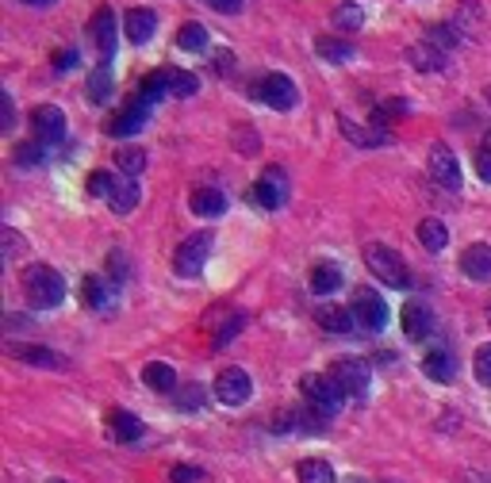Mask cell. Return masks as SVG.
Returning <instances> with one entry per match:
<instances>
[{
	"mask_svg": "<svg viewBox=\"0 0 491 483\" xmlns=\"http://www.w3.org/2000/svg\"><path fill=\"white\" fill-rule=\"evenodd\" d=\"M19 280H23V295H27V303L35 310H51L66 299V280L51 264H27Z\"/></svg>",
	"mask_w": 491,
	"mask_h": 483,
	"instance_id": "1",
	"label": "cell"
},
{
	"mask_svg": "<svg viewBox=\"0 0 491 483\" xmlns=\"http://www.w3.org/2000/svg\"><path fill=\"white\" fill-rule=\"evenodd\" d=\"M300 387H303V399H308V407L319 414V418H334V414L342 410V402H346V391L338 387L331 376L311 372V376L300 380Z\"/></svg>",
	"mask_w": 491,
	"mask_h": 483,
	"instance_id": "2",
	"label": "cell"
},
{
	"mask_svg": "<svg viewBox=\"0 0 491 483\" xmlns=\"http://www.w3.org/2000/svg\"><path fill=\"white\" fill-rule=\"evenodd\" d=\"M212 246H215V234L212 230H196L192 238H184L181 246H177V253H173V272L177 276H200L204 272V264H207V257H212Z\"/></svg>",
	"mask_w": 491,
	"mask_h": 483,
	"instance_id": "3",
	"label": "cell"
},
{
	"mask_svg": "<svg viewBox=\"0 0 491 483\" xmlns=\"http://www.w3.org/2000/svg\"><path fill=\"white\" fill-rule=\"evenodd\" d=\"M365 264H369V272L377 276V280H384L388 288H411V272H407V261L400 257L395 249L388 246H365Z\"/></svg>",
	"mask_w": 491,
	"mask_h": 483,
	"instance_id": "4",
	"label": "cell"
},
{
	"mask_svg": "<svg viewBox=\"0 0 491 483\" xmlns=\"http://www.w3.org/2000/svg\"><path fill=\"white\" fill-rule=\"evenodd\" d=\"M349 310H354L357 326H365V330H372V334L388 326V303H384V295H377L372 288H357Z\"/></svg>",
	"mask_w": 491,
	"mask_h": 483,
	"instance_id": "5",
	"label": "cell"
},
{
	"mask_svg": "<svg viewBox=\"0 0 491 483\" xmlns=\"http://www.w3.org/2000/svg\"><path fill=\"white\" fill-rule=\"evenodd\" d=\"M326 376H331L349 399H365L369 395V364L354 361V356H346V361H334Z\"/></svg>",
	"mask_w": 491,
	"mask_h": 483,
	"instance_id": "6",
	"label": "cell"
},
{
	"mask_svg": "<svg viewBox=\"0 0 491 483\" xmlns=\"http://www.w3.org/2000/svg\"><path fill=\"white\" fill-rule=\"evenodd\" d=\"M253 395V380L246 376V368H223L215 380V399L227 402V407H242L246 399Z\"/></svg>",
	"mask_w": 491,
	"mask_h": 483,
	"instance_id": "7",
	"label": "cell"
},
{
	"mask_svg": "<svg viewBox=\"0 0 491 483\" xmlns=\"http://www.w3.org/2000/svg\"><path fill=\"white\" fill-rule=\"evenodd\" d=\"M257 96H261L269 108L288 111V108H296L300 92H296V85H292V77H284V73H269V77L257 80Z\"/></svg>",
	"mask_w": 491,
	"mask_h": 483,
	"instance_id": "8",
	"label": "cell"
},
{
	"mask_svg": "<svg viewBox=\"0 0 491 483\" xmlns=\"http://www.w3.org/2000/svg\"><path fill=\"white\" fill-rule=\"evenodd\" d=\"M253 200H257V207H265V211H277L280 203L288 200V177H284V169H265L261 177H257V184H253Z\"/></svg>",
	"mask_w": 491,
	"mask_h": 483,
	"instance_id": "9",
	"label": "cell"
},
{
	"mask_svg": "<svg viewBox=\"0 0 491 483\" xmlns=\"http://www.w3.org/2000/svg\"><path fill=\"white\" fill-rule=\"evenodd\" d=\"M31 126H35V138L43 146H58L66 138V115L54 108V104H39L31 108Z\"/></svg>",
	"mask_w": 491,
	"mask_h": 483,
	"instance_id": "10",
	"label": "cell"
},
{
	"mask_svg": "<svg viewBox=\"0 0 491 483\" xmlns=\"http://www.w3.org/2000/svg\"><path fill=\"white\" fill-rule=\"evenodd\" d=\"M426 172L434 177L438 184H446V188H461V161L453 157V150L449 146H430V154H426Z\"/></svg>",
	"mask_w": 491,
	"mask_h": 483,
	"instance_id": "11",
	"label": "cell"
},
{
	"mask_svg": "<svg viewBox=\"0 0 491 483\" xmlns=\"http://www.w3.org/2000/svg\"><path fill=\"white\" fill-rule=\"evenodd\" d=\"M150 108H154V104H146L143 96H135V100L127 104V108L108 123V134H115V138L138 134V131H143V123H146V115H150Z\"/></svg>",
	"mask_w": 491,
	"mask_h": 483,
	"instance_id": "12",
	"label": "cell"
},
{
	"mask_svg": "<svg viewBox=\"0 0 491 483\" xmlns=\"http://www.w3.org/2000/svg\"><path fill=\"white\" fill-rule=\"evenodd\" d=\"M92 34H97V46L104 54V62H112L115 54V34H120V19H115V12L108 4L97 8V19H92Z\"/></svg>",
	"mask_w": 491,
	"mask_h": 483,
	"instance_id": "13",
	"label": "cell"
},
{
	"mask_svg": "<svg viewBox=\"0 0 491 483\" xmlns=\"http://www.w3.org/2000/svg\"><path fill=\"white\" fill-rule=\"evenodd\" d=\"M154 31H158V16L150 8H131L123 16V34L131 39L135 46H143V42H150L154 39Z\"/></svg>",
	"mask_w": 491,
	"mask_h": 483,
	"instance_id": "14",
	"label": "cell"
},
{
	"mask_svg": "<svg viewBox=\"0 0 491 483\" xmlns=\"http://www.w3.org/2000/svg\"><path fill=\"white\" fill-rule=\"evenodd\" d=\"M403 334L411 341H423V338H430V330H434V315H430V307L426 303H418V299H411V303L403 307Z\"/></svg>",
	"mask_w": 491,
	"mask_h": 483,
	"instance_id": "15",
	"label": "cell"
},
{
	"mask_svg": "<svg viewBox=\"0 0 491 483\" xmlns=\"http://www.w3.org/2000/svg\"><path fill=\"white\" fill-rule=\"evenodd\" d=\"M407 58H411V65L418 73H438V69H446V46H438V42H415L411 50H407Z\"/></svg>",
	"mask_w": 491,
	"mask_h": 483,
	"instance_id": "16",
	"label": "cell"
},
{
	"mask_svg": "<svg viewBox=\"0 0 491 483\" xmlns=\"http://www.w3.org/2000/svg\"><path fill=\"white\" fill-rule=\"evenodd\" d=\"M461 272L472 276V280H491V246L476 242V246L464 249L461 253Z\"/></svg>",
	"mask_w": 491,
	"mask_h": 483,
	"instance_id": "17",
	"label": "cell"
},
{
	"mask_svg": "<svg viewBox=\"0 0 491 483\" xmlns=\"http://www.w3.org/2000/svg\"><path fill=\"white\" fill-rule=\"evenodd\" d=\"M138 180L135 177H115V188H112V196H108V207L115 215H127V211H135L138 207Z\"/></svg>",
	"mask_w": 491,
	"mask_h": 483,
	"instance_id": "18",
	"label": "cell"
},
{
	"mask_svg": "<svg viewBox=\"0 0 491 483\" xmlns=\"http://www.w3.org/2000/svg\"><path fill=\"white\" fill-rule=\"evenodd\" d=\"M315 318H319V326L326 330V334H349L354 330V310H346V307H334V303H326V307H319L315 310Z\"/></svg>",
	"mask_w": 491,
	"mask_h": 483,
	"instance_id": "19",
	"label": "cell"
},
{
	"mask_svg": "<svg viewBox=\"0 0 491 483\" xmlns=\"http://www.w3.org/2000/svg\"><path fill=\"white\" fill-rule=\"evenodd\" d=\"M192 211L200 215V218L223 215V211H227V196L219 192V188H196V192H192Z\"/></svg>",
	"mask_w": 491,
	"mask_h": 483,
	"instance_id": "20",
	"label": "cell"
},
{
	"mask_svg": "<svg viewBox=\"0 0 491 483\" xmlns=\"http://www.w3.org/2000/svg\"><path fill=\"white\" fill-rule=\"evenodd\" d=\"M311 288H315V295H334L342 288V269L334 261H319L311 272Z\"/></svg>",
	"mask_w": 491,
	"mask_h": 483,
	"instance_id": "21",
	"label": "cell"
},
{
	"mask_svg": "<svg viewBox=\"0 0 491 483\" xmlns=\"http://www.w3.org/2000/svg\"><path fill=\"white\" fill-rule=\"evenodd\" d=\"M423 372L430 380H438V384H449V380H453V356L446 349H430L423 356Z\"/></svg>",
	"mask_w": 491,
	"mask_h": 483,
	"instance_id": "22",
	"label": "cell"
},
{
	"mask_svg": "<svg viewBox=\"0 0 491 483\" xmlns=\"http://www.w3.org/2000/svg\"><path fill=\"white\" fill-rule=\"evenodd\" d=\"M418 242H423L430 253L446 249V242H449L446 223H441V218H423V223H418Z\"/></svg>",
	"mask_w": 491,
	"mask_h": 483,
	"instance_id": "23",
	"label": "cell"
},
{
	"mask_svg": "<svg viewBox=\"0 0 491 483\" xmlns=\"http://www.w3.org/2000/svg\"><path fill=\"white\" fill-rule=\"evenodd\" d=\"M143 384L154 387V391H173V387H177V372H173L169 364H161V361H150L143 368Z\"/></svg>",
	"mask_w": 491,
	"mask_h": 483,
	"instance_id": "24",
	"label": "cell"
},
{
	"mask_svg": "<svg viewBox=\"0 0 491 483\" xmlns=\"http://www.w3.org/2000/svg\"><path fill=\"white\" fill-rule=\"evenodd\" d=\"M12 353L19 356L23 364H43V368H62L54 349H43V345H12Z\"/></svg>",
	"mask_w": 491,
	"mask_h": 483,
	"instance_id": "25",
	"label": "cell"
},
{
	"mask_svg": "<svg viewBox=\"0 0 491 483\" xmlns=\"http://www.w3.org/2000/svg\"><path fill=\"white\" fill-rule=\"evenodd\" d=\"M115 169H120V177H135L138 180V172L146 169V154H143V150H135V146L115 150Z\"/></svg>",
	"mask_w": 491,
	"mask_h": 483,
	"instance_id": "26",
	"label": "cell"
},
{
	"mask_svg": "<svg viewBox=\"0 0 491 483\" xmlns=\"http://www.w3.org/2000/svg\"><path fill=\"white\" fill-rule=\"evenodd\" d=\"M342 131H346V138L354 146H384L388 142V134L384 131H372V126H357L354 119H342Z\"/></svg>",
	"mask_w": 491,
	"mask_h": 483,
	"instance_id": "27",
	"label": "cell"
},
{
	"mask_svg": "<svg viewBox=\"0 0 491 483\" xmlns=\"http://www.w3.org/2000/svg\"><path fill=\"white\" fill-rule=\"evenodd\" d=\"M112 430H115V437L120 441H138V437L146 433V426L135 418V414H127V410H115L112 414Z\"/></svg>",
	"mask_w": 491,
	"mask_h": 483,
	"instance_id": "28",
	"label": "cell"
},
{
	"mask_svg": "<svg viewBox=\"0 0 491 483\" xmlns=\"http://www.w3.org/2000/svg\"><path fill=\"white\" fill-rule=\"evenodd\" d=\"M315 50H319L326 62H349V58H354V46L342 42V39H331V34H319V39H315Z\"/></svg>",
	"mask_w": 491,
	"mask_h": 483,
	"instance_id": "29",
	"label": "cell"
},
{
	"mask_svg": "<svg viewBox=\"0 0 491 483\" xmlns=\"http://www.w3.org/2000/svg\"><path fill=\"white\" fill-rule=\"evenodd\" d=\"M296 476L300 483H334V468L326 460H300Z\"/></svg>",
	"mask_w": 491,
	"mask_h": 483,
	"instance_id": "30",
	"label": "cell"
},
{
	"mask_svg": "<svg viewBox=\"0 0 491 483\" xmlns=\"http://www.w3.org/2000/svg\"><path fill=\"white\" fill-rule=\"evenodd\" d=\"M177 46L189 50V54H200V50H207V31L200 27V23H184V27L177 31Z\"/></svg>",
	"mask_w": 491,
	"mask_h": 483,
	"instance_id": "31",
	"label": "cell"
},
{
	"mask_svg": "<svg viewBox=\"0 0 491 483\" xmlns=\"http://www.w3.org/2000/svg\"><path fill=\"white\" fill-rule=\"evenodd\" d=\"M169 92V77H166V69H158V73H146L143 77V85H138V96H143L146 104H158L161 96Z\"/></svg>",
	"mask_w": 491,
	"mask_h": 483,
	"instance_id": "32",
	"label": "cell"
},
{
	"mask_svg": "<svg viewBox=\"0 0 491 483\" xmlns=\"http://www.w3.org/2000/svg\"><path fill=\"white\" fill-rule=\"evenodd\" d=\"M169 77V92L173 96H196L200 92V77L196 73H184V69H166Z\"/></svg>",
	"mask_w": 491,
	"mask_h": 483,
	"instance_id": "33",
	"label": "cell"
},
{
	"mask_svg": "<svg viewBox=\"0 0 491 483\" xmlns=\"http://www.w3.org/2000/svg\"><path fill=\"white\" fill-rule=\"evenodd\" d=\"M43 154H46L43 142H16V150H12V161H16L19 169H35V165H43Z\"/></svg>",
	"mask_w": 491,
	"mask_h": 483,
	"instance_id": "34",
	"label": "cell"
},
{
	"mask_svg": "<svg viewBox=\"0 0 491 483\" xmlns=\"http://www.w3.org/2000/svg\"><path fill=\"white\" fill-rule=\"evenodd\" d=\"M81 299H85V307H104V303H108V288H104L100 276H85V280H81Z\"/></svg>",
	"mask_w": 491,
	"mask_h": 483,
	"instance_id": "35",
	"label": "cell"
},
{
	"mask_svg": "<svg viewBox=\"0 0 491 483\" xmlns=\"http://www.w3.org/2000/svg\"><path fill=\"white\" fill-rule=\"evenodd\" d=\"M361 23H365V12H361L357 4H338L334 8V27L338 31H357Z\"/></svg>",
	"mask_w": 491,
	"mask_h": 483,
	"instance_id": "36",
	"label": "cell"
},
{
	"mask_svg": "<svg viewBox=\"0 0 491 483\" xmlns=\"http://www.w3.org/2000/svg\"><path fill=\"white\" fill-rule=\"evenodd\" d=\"M89 96L97 100V104H104L112 96V73H108V62H104L97 73H92V80H89Z\"/></svg>",
	"mask_w": 491,
	"mask_h": 483,
	"instance_id": "37",
	"label": "cell"
},
{
	"mask_svg": "<svg viewBox=\"0 0 491 483\" xmlns=\"http://www.w3.org/2000/svg\"><path fill=\"white\" fill-rule=\"evenodd\" d=\"M235 150H238V154H246V157H253L257 150H261V142H257V131H253V126H246V131H242V126H235Z\"/></svg>",
	"mask_w": 491,
	"mask_h": 483,
	"instance_id": "38",
	"label": "cell"
},
{
	"mask_svg": "<svg viewBox=\"0 0 491 483\" xmlns=\"http://www.w3.org/2000/svg\"><path fill=\"white\" fill-rule=\"evenodd\" d=\"M85 188H89L92 196H104V200H108V196H112V188H115V177H112L108 169H97V172H92V177H89V184H85Z\"/></svg>",
	"mask_w": 491,
	"mask_h": 483,
	"instance_id": "39",
	"label": "cell"
},
{
	"mask_svg": "<svg viewBox=\"0 0 491 483\" xmlns=\"http://www.w3.org/2000/svg\"><path fill=\"white\" fill-rule=\"evenodd\" d=\"M472 372H476V380H480V384L491 387V345H480V349H476V356H472Z\"/></svg>",
	"mask_w": 491,
	"mask_h": 483,
	"instance_id": "40",
	"label": "cell"
},
{
	"mask_svg": "<svg viewBox=\"0 0 491 483\" xmlns=\"http://www.w3.org/2000/svg\"><path fill=\"white\" fill-rule=\"evenodd\" d=\"M108 276H112L115 284L131 276V261H127V253H120V249H112V253H108Z\"/></svg>",
	"mask_w": 491,
	"mask_h": 483,
	"instance_id": "41",
	"label": "cell"
},
{
	"mask_svg": "<svg viewBox=\"0 0 491 483\" xmlns=\"http://www.w3.org/2000/svg\"><path fill=\"white\" fill-rule=\"evenodd\" d=\"M476 172L491 184V134H484V142H480V150H476Z\"/></svg>",
	"mask_w": 491,
	"mask_h": 483,
	"instance_id": "42",
	"label": "cell"
},
{
	"mask_svg": "<svg viewBox=\"0 0 491 483\" xmlns=\"http://www.w3.org/2000/svg\"><path fill=\"white\" fill-rule=\"evenodd\" d=\"M246 326V315H230L227 322H223V326H219V334H215V345H227L230 338H235V334Z\"/></svg>",
	"mask_w": 491,
	"mask_h": 483,
	"instance_id": "43",
	"label": "cell"
},
{
	"mask_svg": "<svg viewBox=\"0 0 491 483\" xmlns=\"http://www.w3.org/2000/svg\"><path fill=\"white\" fill-rule=\"evenodd\" d=\"M200 402H204V391H200V384H189V387H184L181 395H177V407H181V410H196V407H200Z\"/></svg>",
	"mask_w": 491,
	"mask_h": 483,
	"instance_id": "44",
	"label": "cell"
},
{
	"mask_svg": "<svg viewBox=\"0 0 491 483\" xmlns=\"http://www.w3.org/2000/svg\"><path fill=\"white\" fill-rule=\"evenodd\" d=\"M200 476H204V472H200V468H192V464H181V468H173V472H169V479H173V483H196Z\"/></svg>",
	"mask_w": 491,
	"mask_h": 483,
	"instance_id": "45",
	"label": "cell"
},
{
	"mask_svg": "<svg viewBox=\"0 0 491 483\" xmlns=\"http://www.w3.org/2000/svg\"><path fill=\"white\" fill-rule=\"evenodd\" d=\"M392 115H407V104L403 100H388L380 108V119H392Z\"/></svg>",
	"mask_w": 491,
	"mask_h": 483,
	"instance_id": "46",
	"label": "cell"
},
{
	"mask_svg": "<svg viewBox=\"0 0 491 483\" xmlns=\"http://www.w3.org/2000/svg\"><path fill=\"white\" fill-rule=\"evenodd\" d=\"M215 12H227V16H235V12H242V0H207Z\"/></svg>",
	"mask_w": 491,
	"mask_h": 483,
	"instance_id": "47",
	"label": "cell"
},
{
	"mask_svg": "<svg viewBox=\"0 0 491 483\" xmlns=\"http://www.w3.org/2000/svg\"><path fill=\"white\" fill-rule=\"evenodd\" d=\"M4 242H8V257H16V253H19V234L12 226H4Z\"/></svg>",
	"mask_w": 491,
	"mask_h": 483,
	"instance_id": "48",
	"label": "cell"
},
{
	"mask_svg": "<svg viewBox=\"0 0 491 483\" xmlns=\"http://www.w3.org/2000/svg\"><path fill=\"white\" fill-rule=\"evenodd\" d=\"M54 65H58V69H69V65H77V50H66V54H54Z\"/></svg>",
	"mask_w": 491,
	"mask_h": 483,
	"instance_id": "49",
	"label": "cell"
},
{
	"mask_svg": "<svg viewBox=\"0 0 491 483\" xmlns=\"http://www.w3.org/2000/svg\"><path fill=\"white\" fill-rule=\"evenodd\" d=\"M23 4H31V8H46V4H54V0H23Z\"/></svg>",
	"mask_w": 491,
	"mask_h": 483,
	"instance_id": "50",
	"label": "cell"
},
{
	"mask_svg": "<svg viewBox=\"0 0 491 483\" xmlns=\"http://www.w3.org/2000/svg\"><path fill=\"white\" fill-rule=\"evenodd\" d=\"M484 96H487V104H491V88H487V92H484Z\"/></svg>",
	"mask_w": 491,
	"mask_h": 483,
	"instance_id": "51",
	"label": "cell"
},
{
	"mask_svg": "<svg viewBox=\"0 0 491 483\" xmlns=\"http://www.w3.org/2000/svg\"><path fill=\"white\" fill-rule=\"evenodd\" d=\"M51 483H62V479H51Z\"/></svg>",
	"mask_w": 491,
	"mask_h": 483,
	"instance_id": "52",
	"label": "cell"
},
{
	"mask_svg": "<svg viewBox=\"0 0 491 483\" xmlns=\"http://www.w3.org/2000/svg\"><path fill=\"white\" fill-rule=\"evenodd\" d=\"M487 318H491V307H487Z\"/></svg>",
	"mask_w": 491,
	"mask_h": 483,
	"instance_id": "53",
	"label": "cell"
}]
</instances>
